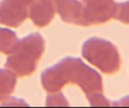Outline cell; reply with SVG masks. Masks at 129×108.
Listing matches in <instances>:
<instances>
[{
  "label": "cell",
  "instance_id": "6da1fadb",
  "mask_svg": "<svg viewBox=\"0 0 129 108\" xmlns=\"http://www.w3.org/2000/svg\"><path fill=\"white\" fill-rule=\"evenodd\" d=\"M41 83L48 92H59L66 84L75 83L84 91L92 106L112 105L103 96L101 74L79 57L67 56L53 66L45 69L41 74Z\"/></svg>",
  "mask_w": 129,
  "mask_h": 108
},
{
  "label": "cell",
  "instance_id": "7a4b0ae2",
  "mask_svg": "<svg viewBox=\"0 0 129 108\" xmlns=\"http://www.w3.org/2000/svg\"><path fill=\"white\" fill-rule=\"evenodd\" d=\"M45 50V41L40 33H32L19 40L15 50L9 54L5 63L19 78L31 75L35 72L38 62Z\"/></svg>",
  "mask_w": 129,
  "mask_h": 108
},
{
  "label": "cell",
  "instance_id": "3957f363",
  "mask_svg": "<svg viewBox=\"0 0 129 108\" xmlns=\"http://www.w3.org/2000/svg\"><path fill=\"white\" fill-rule=\"evenodd\" d=\"M82 55L85 60L100 69L101 72L113 74L119 71L121 59L119 51L110 41L92 37L82 46Z\"/></svg>",
  "mask_w": 129,
  "mask_h": 108
},
{
  "label": "cell",
  "instance_id": "277c9868",
  "mask_svg": "<svg viewBox=\"0 0 129 108\" xmlns=\"http://www.w3.org/2000/svg\"><path fill=\"white\" fill-rule=\"evenodd\" d=\"M35 0H2L0 2V24L18 27L28 17V11Z\"/></svg>",
  "mask_w": 129,
  "mask_h": 108
},
{
  "label": "cell",
  "instance_id": "5b68a950",
  "mask_svg": "<svg viewBox=\"0 0 129 108\" xmlns=\"http://www.w3.org/2000/svg\"><path fill=\"white\" fill-rule=\"evenodd\" d=\"M85 17L89 25L104 24L114 17L117 2L114 0H82Z\"/></svg>",
  "mask_w": 129,
  "mask_h": 108
},
{
  "label": "cell",
  "instance_id": "8992f818",
  "mask_svg": "<svg viewBox=\"0 0 129 108\" xmlns=\"http://www.w3.org/2000/svg\"><path fill=\"white\" fill-rule=\"evenodd\" d=\"M56 11L64 23L84 27L89 26L85 17L84 5L78 0H58L56 2Z\"/></svg>",
  "mask_w": 129,
  "mask_h": 108
},
{
  "label": "cell",
  "instance_id": "52a82bcc",
  "mask_svg": "<svg viewBox=\"0 0 129 108\" xmlns=\"http://www.w3.org/2000/svg\"><path fill=\"white\" fill-rule=\"evenodd\" d=\"M56 14V5L51 0H35L28 11V17L38 27H45Z\"/></svg>",
  "mask_w": 129,
  "mask_h": 108
},
{
  "label": "cell",
  "instance_id": "ba28073f",
  "mask_svg": "<svg viewBox=\"0 0 129 108\" xmlns=\"http://www.w3.org/2000/svg\"><path fill=\"white\" fill-rule=\"evenodd\" d=\"M17 75L9 69H0V100L7 99L14 92Z\"/></svg>",
  "mask_w": 129,
  "mask_h": 108
},
{
  "label": "cell",
  "instance_id": "9c48e42d",
  "mask_svg": "<svg viewBox=\"0 0 129 108\" xmlns=\"http://www.w3.org/2000/svg\"><path fill=\"white\" fill-rule=\"evenodd\" d=\"M17 35L15 32L8 28H0V53L10 54L18 44Z\"/></svg>",
  "mask_w": 129,
  "mask_h": 108
},
{
  "label": "cell",
  "instance_id": "30bf717a",
  "mask_svg": "<svg viewBox=\"0 0 129 108\" xmlns=\"http://www.w3.org/2000/svg\"><path fill=\"white\" fill-rule=\"evenodd\" d=\"M114 18L123 24L129 25V0L125 2L117 4V10L114 14Z\"/></svg>",
  "mask_w": 129,
  "mask_h": 108
},
{
  "label": "cell",
  "instance_id": "8fae6325",
  "mask_svg": "<svg viewBox=\"0 0 129 108\" xmlns=\"http://www.w3.org/2000/svg\"><path fill=\"white\" fill-rule=\"evenodd\" d=\"M112 105H113V106H129V96L122 97L121 99L112 102Z\"/></svg>",
  "mask_w": 129,
  "mask_h": 108
},
{
  "label": "cell",
  "instance_id": "7c38bea8",
  "mask_svg": "<svg viewBox=\"0 0 129 108\" xmlns=\"http://www.w3.org/2000/svg\"><path fill=\"white\" fill-rule=\"evenodd\" d=\"M51 1H53V2H54V5H56V2L58 1V0H51Z\"/></svg>",
  "mask_w": 129,
  "mask_h": 108
}]
</instances>
